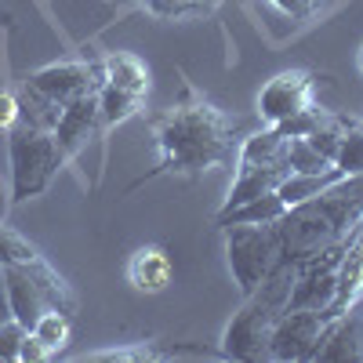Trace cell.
<instances>
[{
	"mask_svg": "<svg viewBox=\"0 0 363 363\" xmlns=\"http://www.w3.org/2000/svg\"><path fill=\"white\" fill-rule=\"evenodd\" d=\"M363 222V174H345L323 193L287 207L277 222L287 262H306L345 240Z\"/></svg>",
	"mask_w": 363,
	"mask_h": 363,
	"instance_id": "6da1fadb",
	"label": "cell"
},
{
	"mask_svg": "<svg viewBox=\"0 0 363 363\" xmlns=\"http://www.w3.org/2000/svg\"><path fill=\"white\" fill-rule=\"evenodd\" d=\"M160 171L174 174H203L233 160V124L211 102L174 106L160 124Z\"/></svg>",
	"mask_w": 363,
	"mask_h": 363,
	"instance_id": "7a4b0ae2",
	"label": "cell"
},
{
	"mask_svg": "<svg viewBox=\"0 0 363 363\" xmlns=\"http://www.w3.org/2000/svg\"><path fill=\"white\" fill-rule=\"evenodd\" d=\"M294 272L298 262H280L269 272V280L247 294V301L240 306V313L229 320L225 335H222V356L240 359V363H258L269 359V338L277 320L287 313V298L294 287Z\"/></svg>",
	"mask_w": 363,
	"mask_h": 363,
	"instance_id": "3957f363",
	"label": "cell"
},
{
	"mask_svg": "<svg viewBox=\"0 0 363 363\" xmlns=\"http://www.w3.org/2000/svg\"><path fill=\"white\" fill-rule=\"evenodd\" d=\"M8 153H11V203L40 196L58 174V167L69 160L55 131H40L29 124H15L8 131Z\"/></svg>",
	"mask_w": 363,
	"mask_h": 363,
	"instance_id": "277c9868",
	"label": "cell"
},
{
	"mask_svg": "<svg viewBox=\"0 0 363 363\" xmlns=\"http://www.w3.org/2000/svg\"><path fill=\"white\" fill-rule=\"evenodd\" d=\"M4 277H8L11 316L22 327H33L48 309H58L66 316L77 313V294L44 258H33L26 265H4Z\"/></svg>",
	"mask_w": 363,
	"mask_h": 363,
	"instance_id": "5b68a950",
	"label": "cell"
},
{
	"mask_svg": "<svg viewBox=\"0 0 363 363\" xmlns=\"http://www.w3.org/2000/svg\"><path fill=\"white\" fill-rule=\"evenodd\" d=\"M225 255H229V269L236 287L244 291V298L251 291H258L269 272L284 262V240H280V225L265 222V225H225Z\"/></svg>",
	"mask_w": 363,
	"mask_h": 363,
	"instance_id": "8992f818",
	"label": "cell"
},
{
	"mask_svg": "<svg viewBox=\"0 0 363 363\" xmlns=\"http://www.w3.org/2000/svg\"><path fill=\"white\" fill-rule=\"evenodd\" d=\"M349 236L338 240V244H330L327 251H320V255H313L306 262H298L287 309H316V313L330 309V301H335V287H338V265H342V255L349 247Z\"/></svg>",
	"mask_w": 363,
	"mask_h": 363,
	"instance_id": "52a82bcc",
	"label": "cell"
},
{
	"mask_svg": "<svg viewBox=\"0 0 363 363\" xmlns=\"http://www.w3.org/2000/svg\"><path fill=\"white\" fill-rule=\"evenodd\" d=\"M330 320L327 313H316V309H287L277 327H272V338H269V359H316L327 330H330Z\"/></svg>",
	"mask_w": 363,
	"mask_h": 363,
	"instance_id": "ba28073f",
	"label": "cell"
},
{
	"mask_svg": "<svg viewBox=\"0 0 363 363\" xmlns=\"http://www.w3.org/2000/svg\"><path fill=\"white\" fill-rule=\"evenodd\" d=\"M26 80L37 84L44 95H51L58 106H66L73 99L95 95V91L106 84V73L95 62H55V66H44L37 73H29Z\"/></svg>",
	"mask_w": 363,
	"mask_h": 363,
	"instance_id": "9c48e42d",
	"label": "cell"
},
{
	"mask_svg": "<svg viewBox=\"0 0 363 363\" xmlns=\"http://www.w3.org/2000/svg\"><path fill=\"white\" fill-rule=\"evenodd\" d=\"M313 73L309 69H287V73H277L258 95V116L265 124H280L291 113L306 109L313 102Z\"/></svg>",
	"mask_w": 363,
	"mask_h": 363,
	"instance_id": "30bf717a",
	"label": "cell"
},
{
	"mask_svg": "<svg viewBox=\"0 0 363 363\" xmlns=\"http://www.w3.org/2000/svg\"><path fill=\"white\" fill-rule=\"evenodd\" d=\"M316 359L320 363H363V306L359 301L330 323Z\"/></svg>",
	"mask_w": 363,
	"mask_h": 363,
	"instance_id": "8fae6325",
	"label": "cell"
},
{
	"mask_svg": "<svg viewBox=\"0 0 363 363\" xmlns=\"http://www.w3.org/2000/svg\"><path fill=\"white\" fill-rule=\"evenodd\" d=\"M99 124H102V109H99V91H95V95H84V99H73L62 106V116L55 124V138L66 149V157H73L99 131Z\"/></svg>",
	"mask_w": 363,
	"mask_h": 363,
	"instance_id": "7c38bea8",
	"label": "cell"
},
{
	"mask_svg": "<svg viewBox=\"0 0 363 363\" xmlns=\"http://www.w3.org/2000/svg\"><path fill=\"white\" fill-rule=\"evenodd\" d=\"M363 298V222L352 229L349 236V247L342 255V265H338V287H335V301H330L327 316L338 320L342 313H349L356 301Z\"/></svg>",
	"mask_w": 363,
	"mask_h": 363,
	"instance_id": "4fadbf2b",
	"label": "cell"
},
{
	"mask_svg": "<svg viewBox=\"0 0 363 363\" xmlns=\"http://www.w3.org/2000/svg\"><path fill=\"white\" fill-rule=\"evenodd\" d=\"M287 142L277 128H262L255 131L244 145H240V157H236V174L240 171H255V167H277V164H287Z\"/></svg>",
	"mask_w": 363,
	"mask_h": 363,
	"instance_id": "5bb4252c",
	"label": "cell"
},
{
	"mask_svg": "<svg viewBox=\"0 0 363 363\" xmlns=\"http://www.w3.org/2000/svg\"><path fill=\"white\" fill-rule=\"evenodd\" d=\"M284 215H287V203L277 196V189H272V193H262L255 200L236 203L229 211H218L215 225L218 229H225V225H265V222H280Z\"/></svg>",
	"mask_w": 363,
	"mask_h": 363,
	"instance_id": "9a60e30c",
	"label": "cell"
},
{
	"mask_svg": "<svg viewBox=\"0 0 363 363\" xmlns=\"http://www.w3.org/2000/svg\"><path fill=\"white\" fill-rule=\"evenodd\" d=\"M171 258L160 251V247H138L131 255V265H128V277L138 291L145 294H160L167 284H171Z\"/></svg>",
	"mask_w": 363,
	"mask_h": 363,
	"instance_id": "2e32d148",
	"label": "cell"
},
{
	"mask_svg": "<svg viewBox=\"0 0 363 363\" xmlns=\"http://www.w3.org/2000/svg\"><path fill=\"white\" fill-rule=\"evenodd\" d=\"M15 95H18V124L55 131L58 116H62V106H58L51 95H44V91L37 84H29V80H22V87L15 91Z\"/></svg>",
	"mask_w": 363,
	"mask_h": 363,
	"instance_id": "e0dca14e",
	"label": "cell"
},
{
	"mask_svg": "<svg viewBox=\"0 0 363 363\" xmlns=\"http://www.w3.org/2000/svg\"><path fill=\"white\" fill-rule=\"evenodd\" d=\"M287 174H291V164L240 171L236 182H233V189H229V196H225V203H222V211H229V207H236V203H244V200H255V196H262V193H272Z\"/></svg>",
	"mask_w": 363,
	"mask_h": 363,
	"instance_id": "ac0fdd59",
	"label": "cell"
},
{
	"mask_svg": "<svg viewBox=\"0 0 363 363\" xmlns=\"http://www.w3.org/2000/svg\"><path fill=\"white\" fill-rule=\"evenodd\" d=\"M102 73H106V84L120 87V91H131V95H142L149 91V69L138 55H128V51H116L102 62Z\"/></svg>",
	"mask_w": 363,
	"mask_h": 363,
	"instance_id": "d6986e66",
	"label": "cell"
},
{
	"mask_svg": "<svg viewBox=\"0 0 363 363\" xmlns=\"http://www.w3.org/2000/svg\"><path fill=\"white\" fill-rule=\"evenodd\" d=\"M338 178H345L338 167H330V171H323V174H298V171H291L280 186H277V196H280L287 207H294V203H301V200L323 193L327 186H335Z\"/></svg>",
	"mask_w": 363,
	"mask_h": 363,
	"instance_id": "ffe728a7",
	"label": "cell"
},
{
	"mask_svg": "<svg viewBox=\"0 0 363 363\" xmlns=\"http://www.w3.org/2000/svg\"><path fill=\"white\" fill-rule=\"evenodd\" d=\"M99 109H102V124H120L142 109V95H131V91H120L113 84L99 87Z\"/></svg>",
	"mask_w": 363,
	"mask_h": 363,
	"instance_id": "44dd1931",
	"label": "cell"
},
{
	"mask_svg": "<svg viewBox=\"0 0 363 363\" xmlns=\"http://www.w3.org/2000/svg\"><path fill=\"white\" fill-rule=\"evenodd\" d=\"M287 164H291V171H298V174H323V171L335 167L309 138H291V142H287Z\"/></svg>",
	"mask_w": 363,
	"mask_h": 363,
	"instance_id": "7402d4cb",
	"label": "cell"
},
{
	"mask_svg": "<svg viewBox=\"0 0 363 363\" xmlns=\"http://www.w3.org/2000/svg\"><path fill=\"white\" fill-rule=\"evenodd\" d=\"M29 330H33V335L44 342V349L55 356V352H62L66 349V342H69V316L66 313H58V309H48L33 327H29Z\"/></svg>",
	"mask_w": 363,
	"mask_h": 363,
	"instance_id": "603a6c76",
	"label": "cell"
},
{
	"mask_svg": "<svg viewBox=\"0 0 363 363\" xmlns=\"http://www.w3.org/2000/svg\"><path fill=\"white\" fill-rule=\"evenodd\" d=\"M349 124H352V120H345V116H335V113H330V116L323 120V124H320V128L309 135V142L320 149V153H323L330 164L338 160V149H342V138H345Z\"/></svg>",
	"mask_w": 363,
	"mask_h": 363,
	"instance_id": "cb8c5ba5",
	"label": "cell"
},
{
	"mask_svg": "<svg viewBox=\"0 0 363 363\" xmlns=\"http://www.w3.org/2000/svg\"><path fill=\"white\" fill-rule=\"evenodd\" d=\"M330 113L327 109H320V106H306V109H298V113H291L287 120H280V124H272V128H277L284 138H309L320 124H323V120H327Z\"/></svg>",
	"mask_w": 363,
	"mask_h": 363,
	"instance_id": "d4e9b609",
	"label": "cell"
},
{
	"mask_svg": "<svg viewBox=\"0 0 363 363\" xmlns=\"http://www.w3.org/2000/svg\"><path fill=\"white\" fill-rule=\"evenodd\" d=\"M33 258H40L37 247L29 244L18 229L0 225V265H26V262H33Z\"/></svg>",
	"mask_w": 363,
	"mask_h": 363,
	"instance_id": "484cf974",
	"label": "cell"
},
{
	"mask_svg": "<svg viewBox=\"0 0 363 363\" xmlns=\"http://www.w3.org/2000/svg\"><path fill=\"white\" fill-rule=\"evenodd\" d=\"M142 8L157 18H193L215 8V0H142Z\"/></svg>",
	"mask_w": 363,
	"mask_h": 363,
	"instance_id": "4316f807",
	"label": "cell"
},
{
	"mask_svg": "<svg viewBox=\"0 0 363 363\" xmlns=\"http://www.w3.org/2000/svg\"><path fill=\"white\" fill-rule=\"evenodd\" d=\"M335 167H338L342 174H363V128H359V124H349Z\"/></svg>",
	"mask_w": 363,
	"mask_h": 363,
	"instance_id": "83f0119b",
	"label": "cell"
},
{
	"mask_svg": "<svg viewBox=\"0 0 363 363\" xmlns=\"http://www.w3.org/2000/svg\"><path fill=\"white\" fill-rule=\"evenodd\" d=\"M178 352H189V356H207L203 349H153V345H131V349H106V352H91L84 359H167Z\"/></svg>",
	"mask_w": 363,
	"mask_h": 363,
	"instance_id": "f1b7e54d",
	"label": "cell"
},
{
	"mask_svg": "<svg viewBox=\"0 0 363 363\" xmlns=\"http://www.w3.org/2000/svg\"><path fill=\"white\" fill-rule=\"evenodd\" d=\"M26 330L29 327H22L15 316L0 323V359H18V345L26 338Z\"/></svg>",
	"mask_w": 363,
	"mask_h": 363,
	"instance_id": "f546056e",
	"label": "cell"
},
{
	"mask_svg": "<svg viewBox=\"0 0 363 363\" xmlns=\"http://www.w3.org/2000/svg\"><path fill=\"white\" fill-rule=\"evenodd\" d=\"M51 352L44 349V342L33 335V330H26V338H22V345H18V359L22 363H40V359H48Z\"/></svg>",
	"mask_w": 363,
	"mask_h": 363,
	"instance_id": "4dcf8cb0",
	"label": "cell"
},
{
	"mask_svg": "<svg viewBox=\"0 0 363 363\" xmlns=\"http://www.w3.org/2000/svg\"><path fill=\"white\" fill-rule=\"evenodd\" d=\"M15 124H18V95L0 91V131H11Z\"/></svg>",
	"mask_w": 363,
	"mask_h": 363,
	"instance_id": "1f68e13d",
	"label": "cell"
},
{
	"mask_svg": "<svg viewBox=\"0 0 363 363\" xmlns=\"http://www.w3.org/2000/svg\"><path fill=\"white\" fill-rule=\"evenodd\" d=\"M280 11H287L291 18H306V15H313V8L320 4V0H272Z\"/></svg>",
	"mask_w": 363,
	"mask_h": 363,
	"instance_id": "d6a6232c",
	"label": "cell"
},
{
	"mask_svg": "<svg viewBox=\"0 0 363 363\" xmlns=\"http://www.w3.org/2000/svg\"><path fill=\"white\" fill-rule=\"evenodd\" d=\"M359 69H363V48H359Z\"/></svg>",
	"mask_w": 363,
	"mask_h": 363,
	"instance_id": "836d02e7",
	"label": "cell"
},
{
	"mask_svg": "<svg viewBox=\"0 0 363 363\" xmlns=\"http://www.w3.org/2000/svg\"><path fill=\"white\" fill-rule=\"evenodd\" d=\"M359 128H363V120H359Z\"/></svg>",
	"mask_w": 363,
	"mask_h": 363,
	"instance_id": "e575fe53",
	"label": "cell"
}]
</instances>
